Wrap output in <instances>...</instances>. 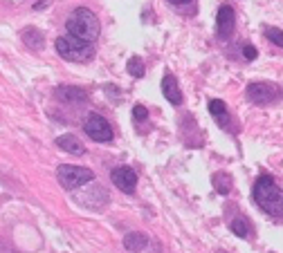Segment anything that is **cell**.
I'll use <instances>...</instances> for the list:
<instances>
[{
    "label": "cell",
    "mask_w": 283,
    "mask_h": 253,
    "mask_svg": "<svg viewBox=\"0 0 283 253\" xmlns=\"http://www.w3.org/2000/svg\"><path fill=\"white\" fill-rule=\"evenodd\" d=\"M128 74L135 76V79L144 76V63H142L139 56H131V59H128Z\"/></svg>",
    "instance_id": "17"
},
{
    "label": "cell",
    "mask_w": 283,
    "mask_h": 253,
    "mask_svg": "<svg viewBox=\"0 0 283 253\" xmlns=\"http://www.w3.org/2000/svg\"><path fill=\"white\" fill-rule=\"evenodd\" d=\"M57 177H59V184L65 190H75V188H79V186H83V184L95 180V172H92L90 168H83V166L65 164V166H59Z\"/></svg>",
    "instance_id": "4"
},
{
    "label": "cell",
    "mask_w": 283,
    "mask_h": 253,
    "mask_svg": "<svg viewBox=\"0 0 283 253\" xmlns=\"http://www.w3.org/2000/svg\"><path fill=\"white\" fill-rule=\"evenodd\" d=\"M65 29H67V36H75V38L85 41V43H95L101 34L99 18L85 7H79L67 16Z\"/></svg>",
    "instance_id": "2"
},
{
    "label": "cell",
    "mask_w": 283,
    "mask_h": 253,
    "mask_svg": "<svg viewBox=\"0 0 283 253\" xmlns=\"http://www.w3.org/2000/svg\"><path fill=\"white\" fill-rule=\"evenodd\" d=\"M57 146L61 148V150L70 152V155H83L85 152L83 144L75 137V134H61V137H57Z\"/></svg>",
    "instance_id": "12"
},
{
    "label": "cell",
    "mask_w": 283,
    "mask_h": 253,
    "mask_svg": "<svg viewBox=\"0 0 283 253\" xmlns=\"http://www.w3.org/2000/svg\"><path fill=\"white\" fill-rule=\"evenodd\" d=\"M83 130H85V134H88L92 141H99V144H108V141H113V128H110V123L103 119L101 114H97V112L85 116Z\"/></svg>",
    "instance_id": "5"
},
{
    "label": "cell",
    "mask_w": 283,
    "mask_h": 253,
    "mask_svg": "<svg viewBox=\"0 0 283 253\" xmlns=\"http://www.w3.org/2000/svg\"><path fill=\"white\" fill-rule=\"evenodd\" d=\"M279 88H276L274 83H268V81H256V83H250L247 90H245V94L252 103H256V106H268V103H272L279 99Z\"/></svg>",
    "instance_id": "6"
},
{
    "label": "cell",
    "mask_w": 283,
    "mask_h": 253,
    "mask_svg": "<svg viewBox=\"0 0 283 253\" xmlns=\"http://www.w3.org/2000/svg\"><path fill=\"white\" fill-rule=\"evenodd\" d=\"M243 56L247 59V61H254V59L258 56L256 47H254V45H243Z\"/></svg>",
    "instance_id": "21"
},
{
    "label": "cell",
    "mask_w": 283,
    "mask_h": 253,
    "mask_svg": "<svg viewBox=\"0 0 283 253\" xmlns=\"http://www.w3.org/2000/svg\"><path fill=\"white\" fill-rule=\"evenodd\" d=\"M167 3L178 11H182L184 7H191V11H196V0H167Z\"/></svg>",
    "instance_id": "19"
},
{
    "label": "cell",
    "mask_w": 283,
    "mask_h": 253,
    "mask_svg": "<svg viewBox=\"0 0 283 253\" xmlns=\"http://www.w3.org/2000/svg\"><path fill=\"white\" fill-rule=\"evenodd\" d=\"M252 197L263 213L272 215V218H283V190L276 186L270 175H261L254 182Z\"/></svg>",
    "instance_id": "1"
},
{
    "label": "cell",
    "mask_w": 283,
    "mask_h": 253,
    "mask_svg": "<svg viewBox=\"0 0 283 253\" xmlns=\"http://www.w3.org/2000/svg\"><path fill=\"white\" fill-rule=\"evenodd\" d=\"M146 116H149V110H146L142 103H137V106H133V119L135 121H144Z\"/></svg>",
    "instance_id": "20"
},
{
    "label": "cell",
    "mask_w": 283,
    "mask_h": 253,
    "mask_svg": "<svg viewBox=\"0 0 283 253\" xmlns=\"http://www.w3.org/2000/svg\"><path fill=\"white\" fill-rule=\"evenodd\" d=\"M162 94L171 106H180L182 103V94H180V88H178V79L171 72H167L164 74V79H162Z\"/></svg>",
    "instance_id": "9"
},
{
    "label": "cell",
    "mask_w": 283,
    "mask_h": 253,
    "mask_svg": "<svg viewBox=\"0 0 283 253\" xmlns=\"http://www.w3.org/2000/svg\"><path fill=\"white\" fill-rule=\"evenodd\" d=\"M21 41L25 43L27 47H32V49H43V45H45V36H43V32H39V29H34V27L23 29Z\"/></svg>",
    "instance_id": "13"
},
{
    "label": "cell",
    "mask_w": 283,
    "mask_h": 253,
    "mask_svg": "<svg viewBox=\"0 0 283 253\" xmlns=\"http://www.w3.org/2000/svg\"><path fill=\"white\" fill-rule=\"evenodd\" d=\"M263 34H266V38L272 41L276 47H283V32L279 27H266L263 29Z\"/></svg>",
    "instance_id": "18"
},
{
    "label": "cell",
    "mask_w": 283,
    "mask_h": 253,
    "mask_svg": "<svg viewBox=\"0 0 283 253\" xmlns=\"http://www.w3.org/2000/svg\"><path fill=\"white\" fill-rule=\"evenodd\" d=\"M207 108H209V114L214 116V121H216L218 126H223V128L232 126V116H229V110H227L225 101H220V99H211Z\"/></svg>",
    "instance_id": "10"
},
{
    "label": "cell",
    "mask_w": 283,
    "mask_h": 253,
    "mask_svg": "<svg viewBox=\"0 0 283 253\" xmlns=\"http://www.w3.org/2000/svg\"><path fill=\"white\" fill-rule=\"evenodd\" d=\"M146 244H149V238L144 236V233H128V236L124 238V246H126V251H131V253H139L142 249H146Z\"/></svg>",
    "instance_id": "14"
},
{
    "label": "cell",
    "mask_w": 283,
    "mask_h": 253,
    "mask_svg": "<svg viewBox=\"0 0 283 253\" xmlns=\"http://www.w3.org/2000/svg\"><path fill=\"white\" fill-rule=\"evenodd\" d=\"M57 52L61 59L65 61H77V63H85L95 56V45L85 41H79L75 36H59L57 38Z\"/></svg>",
    "instance_id": "3"
},
{
    "label": "cell",
    "mask_w": 283,
    "mask_h": 253,
    "mask_svg": "<svg viewBox=\"0 0 283 253\" xmlns=\"http://www.w3.org/2000/svg\"><path fill=\"white\" fill-rule=\"evenodd\" d=\"M47 5H50V0H41V3H36V5H34V9H36V11H41V9H45Z\"/></svg>",
    "instance_id": "22"
},
{
    "label": "cell",
    "mask_w": 283,
    "mask_h": 253,
    "mask_svg": "<svg viewBox=\"0 0 283 253\" xmlns=\"http://www.w3.org/2000/svg\"><path fill=\"white\" fill-rule=\"evenodd\" d=\"M236 27V14H234L232 5H220L216 14V34L218 38H229Z\"/></svg>",
    "instance_id": "8"
},
{
    "label": "cell",
    "mask_w": 283,
    "mask_h": 253,
    "mask_svg": "<svg viewBox=\"0 0 283 253\" xmlns=\"http://www.w3.org/2000/svg\"><path fill=\"white\" fill-rule=\"evenodd\" d=\"M54 94H57L61 101H67V103H85V101H88L85 90L75 88V85H59Z\"/></svg>",
    "instance_id": "11"
},
{
    "label": "cell",
    "mask_w": 283,
    "mask_h": 253,
    "mask_svg": "<svg viewBox=\"0 0 283 253\" xmlns=\"http://www.w3.org/2000/svg\"><path fill=\"white\" fill-rule=\"evenodd\" d=\"M211 182H214V188H216L220 195H229V190H232V177L227 175V172H216V175L211 177Z\"/></svg>",
    "instance_id": "15"
},
{
    "label": "cell",
    "mask_w": 283,
    "mask_h": 253,
    "mask_svg": "<svg viewBox=\"0 0 283 253\" xmlns=\"http://www.w3.org/2000/svg\"><path fill=\"white\" fill-rule=\"evenodd\" d=\"M110 180L117 188L121 190V193L126 195H133L135 188H137V172L133 168H128V166H119V168H113L110 172Z\"/></svg>",
    "instance_id": "7"
},
{
    "label": "cell",
    "mask_w": 283,
    "mask_h": 253,
    "mask_svg": "<svg viewBox=\"0 0 283 253\" xmlns=\"http://www.w3.org/2000/svg\"><path fill=\"white\" fill-rule=\"evenodd\" d=\"M229 229L236 233L238 238H243V240L250 238V224H247V220H245V218H234L232 224H229Z\"/></svg>",
    "instance_id": "16"
}]
</instances>
